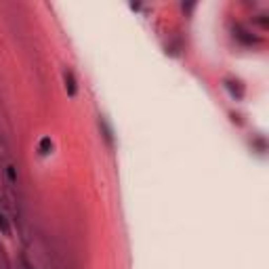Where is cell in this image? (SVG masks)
I'll use <instances>...</instances> for the list:
<instances>
[{
	"label": "cell",
	"mask_w": 269,
	"mask_h": 269,
	"mask_svg": "<svg viewBox=\"0 0 269 269\" xmlns=\"http://www.w3.org/2000/svg\"><path fill=\"white\" fill-rule=\"evenodd\" d=\"M65 89L70 97H76V92H78V84H76V78L72 72H65Z\"/></svg>",
	"instance_id": "obj_1"
},
{
	"label": "cell",
	"mask_w": 269,
	"mask_h": 269,
	"mask_svg": "<svg viewBox=\"0 0 269 269\" xmlns=\"http://www.w3.org/2000/svg\"><path fill=\"white\" fill-rule=\"evenodd\" d=\"M38 149H40L42 156L50 154V149H53V141H50V137H42L40 143H38Z\"/></svg>",
	"instance_id": "obj_2"
},
{
	"label": "cell",
	"mask_w": 269,
	"mask_h": 269,
	"mask_svg": "<svg viewBox=\"0 0 269 269\" xmlns=\"http://www.w3.org/2000/svg\"><path fill=\"white\" fill-rule=\"evenodd\" d=\"M0 231L4 235H11V225H8V219L2 213H0Z\"/></svg>",
	"instance_id": "obj_3"
},
{
	"label": "cell",
	"mask_w": 269,
	"mask_h": 269,
	"mask_svg": "<svg viewBox=\"0 0 269 269\" xmlns=\"http://www.w3.org/2000/svg\"><path fill=\"white\" fill-rule=\"evenodd\" d=\"M6 175H8V181L17 183V171H15V166H6Z\"/></svg>",
	"instance_id": "obj_4"
}]
</instances>
